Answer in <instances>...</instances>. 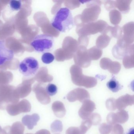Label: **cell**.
Returning <instances> with one entry per match:
<instances>
[{"mask_svg": "<svg viewBox=\"0 0 134 134\" xmlns=\"http://www.w3.org/2000/svg\"><path fill=\"white\" fill-rule=\"evenodd\" d=\"M0 134H5L4 130L0 126Z\"/></svg>", "mask_w": 134, "mask_h": 134, "instance_id": "14", "label": "cell"}, {"mask_svg": "<svg viewBox=\"0 0 134 134\" xmlns=\"http://www.w3.org/2000/svg\"><path fill=\"white\" fill-rule=\"evenodd\" d=\"M107 88L113 92H117L122 88V86L117 80L114 76H113L112 78L107 83Z\"/></svg>", "mask_w": 134, "mask_h": 134, "instance_id": "9", "label": "cell"}, {"mask_svg": "<svg viewBox=\"0 0 134 134\" xmlns=\"http://www.w3.org/2000/svg\"><path fill=\"white\" fill-rule=\"evenodd\" d=\"M30 44L36 51L45 53L52 49L54 44V40L50 35L40 34L34 38Z\"/></svg>", "mask_w": 134, "mask_h": 134, "instance_id": "2", "label": "cell"}, {"mask_svg": "<svg viewBox=\"0 0 134 134\" xmlns=\"http://www.w3.org/2000/svg\"><path fill=\"white\" fill-rule=\"evenodd\" d=\"M40 120V117L37 114L24 116L22 119L23 124L26 126L28 129H32Z\"/></svg>", "mask_w": 134, "mask_h": 134, "instance_id": "8", "label": "cell"}, {"mask_svg": "<svg viewBox=\"0 0 134 134\" xmlns=\"http://www.w3.org/2000/svg\"><path fill=\"white\" fill-rule=\"evenodd\" d=\"M52 26L61 32L70 30L74 26L73 17L67 8H62L55 13L51 22Z\"/></svg>", "mask_w": 134, "mask_h": 134, "instance_id": "1", "label": "cell"}, {"mask_svg": "<svg viewBox=\"0 0 134 134\" xmlns=\"http://www.w3.org/2000/svg\"><path fill=\"white\" fill-rule=\"evenodd\" d=\"M54 59V56L50 52H45L44 53L41 57L42 62L44 64H50L53 62Z\"/></svg>", "mask_w": 134, "mask_h": 134, "instance_id": "10", "label": "cell"}, {"mask_svg": "<svg viewBox=\"0 0 134 134\" xmlns=\"http://www.w3.org/2000/svg\"><path fill=\"white\" fill-rule=\"evenodd\" d=\"M39 63L37 60L33 57H27L20 63L19 70L20 72L26 77L33 76L39 69Z\"/></svg>", "mask_w": 134, "mask_h": 134, "instance_id": "3", "label": "cell"}, {"mask_svg": "<svg viewBox=\"0 0 134 134\" xmlns=\"http://www.w3.org/2000/svg\"><path fill=\"white\" fill-rule=\"evenodd\" d=\"M10 8L13 11H18L21 9L22 1H21L12 0L9 2Z\"/></svg>", "mask_w": 134, "mask_h": 134, "instance_id": "11", "label": "cell"}, {"mask_svg": "<svg viewBox=\"0 0 134 134\" xmlns=\"http://www.w3.org/2000/svg\"><path fill=\"white\" fill-rule=\"evenodd\" d=\"M3 129L5 134H24L25 127L21 122L17 121L11 126L5 127Z\"/></svg>", "mask_w": 134, "mask_h": 134, "instance_id": "7", "label": "cell"}, {"mask_svg": "<svg viewBox=\"0 0 134 134\" xmlns=\"http://www.w3.org/2000/svg\"><path fill=\"white\" fill-rule=\"evenodd\" d=\"M19 99L17 92L10 89H0V109H6L9 105L18 102Z\"/></svg>", "mask_w": 134, "mask_h": 134, "instance_id": "4", "label": "cell"}, {"mask_svg": "<svg viewBox=\"0 0 134 134\" xmlns=\"http://www.w3.org/2000/svg\"><path fill=\"white\" fill-rule=\"evenodd\" d=\"M14 53L6 47L4 41H0V66L12 60Z\"/></svg>", "mask_w": 134, "mask_h": 134, "instance_id": "6", "label": "cell"}, {"mask_svg": "<svg viewBox=\"0 0 134 134\" xmlns=\"http://www.w3.org/2000/svg\"><path fill=\"white\" fill-rule=\"evenodd\" d=\"M31 134V133H27V134Z\"/></svg>", "mask_w": 134, "mask_h": 134, "instance_id": "15", "label": "cell"}, {"mask_svg": "<svg viewBox=\"0 0 134 134\" xmlns=\"http://www.w3.org/2000/svg\"><path fill=\"white\" fill-rule=\"evenodd\" d=\"M10 115L15 116L23 113L29 112L31 110V104L27 99H23L15 104L9 105L6 108Z\"/></svg>", "mask_w": 134, "mask_h": 134, "instance_id": "5", "label": "cell"}, {"mask_svg": "<svg viewBox=\"0 0 134 134\" xmlns=\"http://www.w3.org/2000/svg\"><path fill=\"white\" fill-rule=\"evenodd\" d=\"M45 91L48 95L53 96L58 92V87L54 84H48L46 87Z\"/></svg>", "mask_w": 134, "mask_h": 134, "instance_id": "12", "label": "cell"}, {"mask_svg": "<svg viewBox=\"0 0 134 134\" xmlns=\"http://www.w3.org/2000/svg\"><path fill=\"white\" fill-rule=\"evenodd\" d=\"M127 134H134V128L131 129Z\"/></svg>", "mask_w": 134, "mask_h": 134, "instance_id": "13", "label": "cell"}]
</instances>
